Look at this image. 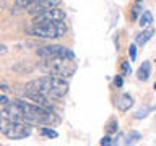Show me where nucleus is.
<instances>
[{"instance_id":"a211bd4d","label":"nucleus","mask_w":156,"mask_h":146,"mask_svg":"<svg viewBox=\"0 0 156 146\" xmlns=\"http://www.w3.org/2000/svg\"><path fill=\"white\" fill-rule=\"evenodd\" d=\"M140 13H141V5H140V3H135V5H133V8H132V16L136 19Z\"/></svg>"},{"instance_id":"39448f33","label":"nucleus","mask_w":156,"mask_h":146,"mask_svg":"<svg viewBox=\"0 0 156 146\" xmlns=\"http://www.w3.org/2000/svg\"><path fill=\"white\" fill-rule=\"evenodd\" d=\"M29 31L34 36L42 39H58L67 34V24L63 21H47V23L33 24L29 28Z\"/></svg>"},{"instance_id":"9d476101","label":"nucleus","mask_w":156,"mask_h":146,"mask_svg":"<svg viewBox=\"0 0 156 146\" xmlns=\"http://www.w3.org/2000/svg\"><path fill=\"white\" fill-rule=\"evenodd\" d=\"M115 106H117V109H119V110L127 112L132 106H133V97H132L130 94H127V92H124V94H120L119 97H117Z\"/></svg>"},{"instance_id":"412c9836","label":"nucleus","mask_w":156,"mask_h":146,"mask_svg":"<svg viewBox=\"0 0 156 146\" xmlns=\"http://www.w3.org/2000/svg\"><path fill=\"white\" fill-rule=\"evenodd\" d=\"M129 54H130V58H132V60H135V57H136V47H135V44H132V46H130Z\"/></svg>"},{"instance_id":"cd10ccee","label":"nucleus","mask_w":156,"mask_h":146,"mask_svg":"<svg viewBox=\"0 0 156 146\" xmlns=\"http://www.w3.org/2000/svg\"><path fill=\"white\" fill-rule=\"evenodd\" d=\"M153 88H154V89H156V81H154V85H153Z\"/></svg>"},{"instance_id":"bb28decb","label":"nucleus","mask_w":156,"mask_h":146,"mask_svg":"<svg viewBox=\"0 0 156 146\" xmlns=\"http://www.w3.org/2000/svg\"><path fill=\"white\" fill-rule=\"evenodd\" d=\"M135 2H136V3H141V0H135Z\"/></svg>"},{"instance_id":"4be33fe9","label":"nucleus","mask_w":156,"mask_h":146,"mask_svg":"<svg viewBox=\"0 0 156 146\" xmlns=\"http://www.w3.org/2000/svg\"><path fill=\"white\" fill-rule=\"evenodd\" d=\"M146 114H148V109H140L135 114V117H136V119H143V117H146Z\"/></svg>"},{"instance_id":"a878e982","label":"nucleus","mask_w":156,"mask_h":146,"mask_svg":"<svg viewBox=\"0 0 156 146\" xmlns=\"http://www.w3.org/2000/svg\"><path fill=\"white\" fill-rule=\"evenodd\" d=\"M2 117H5V112H2V110H0V119H2Z\"/></svg>"},{"instance_id":"ddd939ff","label":"nucleus","mask_w":156,"mask_h":146,"mask_svg":"<svg viewBox=\"0 0 156 146\" xmlns=\"http://www.w3.org/2000/svg\"><path fill=\"white\" fill-rule=\"evenodd\" d=\"M153 23V15H151V12H143L141 13V16H140V26L141 28H148L150 24Z\"/></svg>"},{"instance_id":"f257e3e1","label":"nucleus","mask_w":156,"mask_h":146,"mask_svg":"<svg viewBox=\"0 0 156 146\" xmlns=\"http://www.w3.org/2000/svg\"><path fill=\"white\" fill-rule=\"evenodd\" d=\"M5 115L15 120L28 122V123H39V125H52L57 123L58 119L52 114L51 109L36 104V102H26L21 99H16L5 106Z\"/></svg>"},{"instance_id":"6e6552de","label":"nucleus","mask_w":156,"mask_h":146,"mask_svg":"<svg viewBox=\"0 0 156 146\" xmlns=\"http://www.w3.org/2000/svg\"><path fill=\"white\" fill-rule=\"evenodd\" d=\"M60 2H62V0H39V2L31 5L29 8H26V12L31 13V15H39V13L46 12V10H49V8L58 7Z\"/></svg>"},{"instance_id":"0eeeda50","label":"nucleus","mask_w":156,"mask_h":146,"mask_svg":"<svg viewBox=\"0 0 156 146\" xmlns=\"http://www.w3.org/2000/svg\"><path fill=\"white\" fill-rule=\"evenodd\" d=\"M65 19V12L60 10L58 7L49 8L46 12L34 15L33 18V24H39V23H47V21H63Z\"/></svg>"},{"instance_id":"7ed1b4c3","label":"nucleus","mask_w":156,"mask_h":146,"mask_svg":"<svg viewBox=\"0 0 156 146\" xmlns=\"http://www.w3.org/2000/svg\"><path fill=\"white\" fill-rule=\"evenodd\" d=\"M75 58H63V57H57V58H44L39 63V68L42 71H46L47 75H55L60 78H68L76 71V63L73 62Z\"/></svg>"},{"instance_id":"aec40b11","label":"nucleus","mask_w":156,"mask_h":146,"mask_svg":"<svg viewBox=\"0 0 156 146\" xmlns=\"http://www.w3.org/2000/svg\"><path fill=\"white\" fill-rule=\"evenodd\" d=\"M99 144H102V146H107V144H114V141H112V138L111 136H104V138H102L101 141H99Z\"/></svg>"},{"instance_id":"393cba45","label":"nucleus","mask_w":156,"mask_h":146,"mask_svg":"<svg viewBox=\"0 0 156 146\" xmlns=\"http://www.w3.org/2000/svg\"><path fill=\"white\" fill-rule=\"evenodd\" d=\"M7 46H5V44H0V55H3V54H7Z\"/></svg>"},{"instance_id":"20e7f679","label":"nucleus","mask_w":156,"mask_h":146,"mask_svg":"<svg viewBox=\"0 0 156 146\" xmlns=\"http://www.w3.org/2000/svg\"><path fill=\"white\" fill-rule=\"evenodd\" d=\"M31 131L33 128L28 122L15 120L7 115L0 119V133H3L10 140H23L31 135Z\"/></svg>"},{"instance_id":"4468645a","label":"nucleus","mask_w":156,"mask_h":146,"mask_svg":"<svg viewBox=\"0 0 156 146\" xmlns=\"http://www.w3.org/2000/svg\"><path fill=\"white\" fill-rule=\"evenodd\" d=\"M36 2H39V0H15V7L21 8V10H26V8L31 7V5H34Z\"/></svg>"},{"instance_id":"5701e85b","label":"nucleus","mask_w":156,"mask_h":146,"mask_svg":"<svg viewBox=\"0 0 156 146\" xmlns=\"http://www.w3.org/2000/svg\"><path fill=\"white\" fill-rule=\"evenodd\" d=\"M10 102H12V101H10V99H8V97H7V96H3V94H0V106H8V104H10Z\"/></svg>"},{"instance_id":"b1692460","label":"nucleus","mask_w":156,"mask_h":146,"mask_svg":"<svg viewBox=\"0 0 156 146\" xmlns=\"http://www.w3.org/2000/svg\"><path fill=\"white\" fill-rule=\"evenodd\" d=\"M114 85H115L117 88H120L122 85H124V80H122V76H115V78H114Z\"/></svg>"},{"instance_id":"9b49d317","label":"nucleus","mask_w":156,"mask_h":146,"mask_svg":"<svg viewBox=\"0 0 156 146\" xmlns=\"http://www.w3.org/2000/svg\"><path fill=\"white\" fill-rule=\"evenodd\" d=\"M150 73H151V63L146 60V62H143L140 65L138 71H136V76H138L140 81H146L150 78Z\"/></svg>"},{"instance_id":"f8f14e48","label":"nucleus","mask_w":156,"mask_h":146,"mask_svg":"<svg viewBox=\"0 0 156 146\" xmlns=\"http://www.w3.org/2000/svg\"><path fill=\"white\" fill-rule=\"evenodd\" d=\"M153 34H154V29H153V28H148V29H145L143 33H138V34H136L135 41H136V44H138V46H145V44L148 42L151 37H153Z\"/></svg>"},{"instance_id":"f03ea898","label":"nucleus","mask_w":156,"mask_h":146,"mask_svg":"<svg viewBox=\"0 0 156 146\" xmlns=\"http://www.w3.org/2000/svg\"><path fill=\"white\" fill-rule=\"evenodd\" d=\"M26 91H39L49 97L60 99L68 92V83L65 81V78L47 75V76H41L37 80L29 81L26 85Z\"/></svg>"},{"instance_id":"423d86ee","label":"nucleus","mask_w":156,"mask_h":146,"mask_svg":"<svg viewBox=\"0 0 156 146\" xmlns=\"http://www.w3.org/2000/svg\"><path fill=\"white\" fill-rule=\"evenodd\" d=\"M37 55L41 58H57V57H63V58H75L73 54L68 47L65 46H58V44H51V46H44L37 49Z\"/></svg>"},{"instance_id":"f3484780","label":"nucleus","mask_w":156,"mask_h":146,"mask_svg":"<svg viewBox=\"0 0 156 146\" xmlns=\"http://www.w3.org/2000/svg\"><path fill=\"white\" fill-rule=\"evenodd\" d=\"M117 127H119V123H117L115 120H111V122H109V125L106 127L107 133H115V131H117Z\"/></svg>"},{"instance_id":"dca6fc26","label":"nucleus","mask_w":156,"mask_h":146,"mask_svg":"<svg viewBox=\"0 0 156 146\" xmlns=\"http://www.w3.org/2000/svg\"><path fill=\"white\" fill-rule=\"evenodd\" d=\"M120 70H122V75H124V76H129L130 73H132L130 62H122V65H120Z\"/></svg>"},{"instance_id":"6ab92c4d","label":"nucleus","mask_w":156,"mask_h":146,"mask_svg":"<svg viewBox=\"0 0 156 146\" xmlns=\"http://www.w3.org/2000/svg\"><path fill=\"white\" fill-rule=\"evenodd\" d=\"M0 91H2V92H8L10 91V85H8L7 81L0 80Z\"/></svg>"},{"instance_id":"2eb2a0df","label":"nucleus","mask_w":156,"mask_h":146,"mask_svg":"<svg viewBox=\"0 0 156 146\" xmlns=\"http://www.w3.org/2000/svg\"><path fill=\"white\" fill-rule=\"evenodd\" d=\"M39 133H41L42 136H47V138H57V136H58V133H57V131L55 130H52V128H47V127H42V128L41 130H39Z\"/></svg>"},{"instance_id":"1a4fd4ad","label":"nucleus","mask_w":156,"mask_h":146,"mask_svg":"<svg viewBox=\"0 0 156 146\" xmlns=\"http://www.w3.org/2000/svg\"><path fill=\"white\" fill-rule=\"evenodd\" d=\"M24 94H26L33 102H36V104H39V106L46 107V109H51V110H52V104H51V101H49V96H46L44 92H39V91H26V89H24Z\"/></svg>"}]
</instances>
